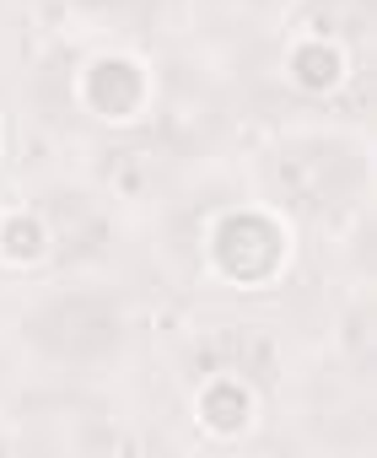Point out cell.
<instances>
[{
	"label": "cell",
	"instance_id": "6da1fadb",
	"mask_svg": "<svg viewBox=\"0 0 377 458\" xmlns=\"http://www.w3.org/2000/svg\"><path fill=\"white\" fill-rule=\"evenodd\" d=\"M38 340L60 356H97L119 340V313L103 297H60L38 313Z\"/></svg>",
	"mask_w": 377,
	"mask_h": 458
},
{
	"label": "cell",
	"instance_id": "7a4b0ae2",
	"mask_svg": "<svg viewBox=\"0 0 377 458\" xmlns=\"http://www.w3.org/2000/svg\"><path fill=\"white\" fill-rule=\"evenodd\" d=\"M281 183L297 194V205L318 210V205H334L356 183V162L339 146H297L281 157Z\"/></svg>",
	"mask_w": 377,
	"mask_h": 458
},
{
	"label": "cell",
	"instance_id": "3957f363",
	"mask_svg": "<svg viewBox=\"0 0 377 458\" xmlns=\"http://www.w3.org/2000/svg\"><path fill=\"white\" fill-rule=\"evenodd\" d=\"M222 259H227L232 276L254 281V276L275 270V259H281V233H275L264 216H238V221L222 226Z\"/></svg>",
	"mask_w": 377,
	"mask_h": 458
},
{
	"label": "cell",
	"instance_id": "277c9868",
	"mask_svg": "<svg viewBox=\"0 0 377 458\" xmlns=\"http://www.w3.org/2000/svg\"><path fill=\"white\" fill-rule=\"evenodd\" d=\"M92 103L108 108V114H130V108L140 103V76H135L124 60L97 65V76H92Z\"/></svg>",
	"mask_w": 377,
	"mask_h": 458
},
{
	"label": "cell",
	"instance_id": "5b68a950",
	"mask_svg": "<svg viewBox=\"0 0 377 458\" xmlns=\"http://www.w3.org/2000/svg\"><path fill=\"white\" fill-rule=\"evenodd\" d=\"M334 71H339V60H334V49H323V44H313V49L297 55V76H302V87H329Z\"/></svg>",
	"mask_w": 377,
	"mask_h": 458
},
{
	"label": "cell",
	"instance_id": "8992f818",
	"mask_svg": "<svg viewBox=\"0 0 377 458\" xmlns=\"http://www.w3.org/2000/svg\"><path fill=\"white\" fill-rule=\"evenodd\" d=\"M205 410H211L216 426H238V415H243V388H216V394L205 399Z\"/></svg>",
	"mask_w": 377,
	"mask_h": 458
},
{
	"label": "cell",
	"instance_id": "52a82bcc",
	"mask_svg": "<svg viewBox=\"0 0 377 458\" xmlns=\"http://www.w3.org/2000/svg\"><path fill=\"white\" fill-rule=\"evenodd\" d=\"M12 249H17V254H38V226H33V221H17V226H12Z\"/></svg>",
	"mask_w": 377,
	"mask_h": 458
}]
</instances>
